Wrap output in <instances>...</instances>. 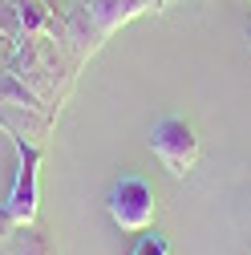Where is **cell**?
Masks as SVG:
<instances>
[{"mask_svg": "<svg viewBox=\"0 0 251 255\" xmlns=\"http://www.w3.org/2000/svg\"><path fill=\"white\" fill-rule=\"evenodd\" d=\"M0 251H4V247H0Z\"/></svg>", "mask_w": 251, "mask_h": 255, "instance_id": "obj_11", "label": "cell"}, {"mask_svg": "<svg viewBox=\"0 0 251 255\" xmlns=\"http://www.w3.org/2000/svg\"><path fill=\"white\" fill-rule=\"evenodd\" d=\"M12 53H16V41L4 33V28H0V61H4V57H12Z\"/></svg>", "mask_w": 251, "mask_h": 255, "instance_id": "obj_7", "label": "cell"}, {"mask_svg": "<svg viewBox=\"0 0 251 255\" xmlns=\"http://www.w3.org/2000/svg\"><path fill=\"white\" fill-rule=\"evenodd\" d=\"M154 211H158V195H154V186L138 174H122L110 182L106 190V215L118 231L126 235H138L154 223Z\"/></svg>", "mask_w": 251, "mask_h": 255, "instance_id": "obj_1", "label": "cell"}, {"mask_svg": "<svg viewBox=\"0 0 251 255\" xmlns=\"http://www.w3.org/2000/svg\"><path fill=\"white\" fill-rule=\"evenodd\" d=\"M4 255H53V247L37 223H16L4 239Z\"/></svg>", "mask_w": 251, "mask_h": 255, "instance_id": "obj_5", "label": "cell"}, {"mask_svg": "<svg viewBox=\"0 0 251 255\" xmlns=\"http://www.w3.org/2000/svg\"><path fill=\"white\" fill-rule=\"evenodd\" d=\"M0 255H4V251H0Z\"/></svg>", "mask_w": 251, "mask_h": 255, "instance_id": "obj_10", "label": "cell"}, {"mask_svg": "<svg viewBox=\"0 0 251 255\" xmlns=\"http://www.w3.org/2000/svg\"><path fill=\"white\" fill-rule=\"evenodd\" d=\"M150 150H154V158L162 162V170H170L174 178H186L195 170V162H199V134H195V126L186 122V118H158L150 126Z\"/></svg>", "mask_w": 251, "mask_h": 255, "instance_id": "obj_2", "label": "cell"}, {"mask_svg": "<svg viewBox=\"0 0 251 255\" xmlns=\"http://www.w3.org/2000/svg\"><path fill=\"white\" fill-rule=\"evenodd\" d=\"M0 106H4V110H37V114L49 110L41 93H37V89H28L12 69H8V73H0Z\"/></svg>", "mask_w": 251, "mask_h": 255, "instance_id": "obj_4", "label": "cell"}, {"mask_svg": "<svg viewBox=\"0 0 251 255\" xmlns=\"http://www.w3.org/2000/svg\"><path fill=\"white\" fill-rule=\"evenodd\" d=\"M130 255H170V243H166V235H162V231L146 227V231H138V239H134Z\"/></svg>", "mask_w": 251, "mask_h": 255, "instance_id": "obj_6", "label": "cell"}, {"mask_svg": "<svg viewBox=\"0 0 251 255\" xmlns=\"http://www.w3.org/2000/svg\"><path fill=\"white\" fill-rule=\"evenodd\" d=\"M247 53H251V20H247Z\"/></svg>", "mask_w": 251, "mask_h": 255, "instance_id": "obj_9", "label": "cell"}, {"mask_svg": "<svg viewBox=\"0 0 251 255\" xmlns=\"http://www.w3.org/2000/svg\"><path fill=\"white\" fill-rule=\"evenodd\" d=\"M12 227H16V223L4 215V207H0V247H4V239H8V231H12Z\"/></svg>", "mask_w": 251, "mask_h": 255, "instance_id": "obj_8", "label": "cell"}, {"mask_svg": "<svg viewBox=\"0 0 251 255\" xmlns=\"http://www.w3.org/2000/svg\"><path fill=\"white\" fill-rule=\"evenodd\" d=\"M16 142V174L8 182V195H4V215L12 223H37V166H41V150L33 142H24V138H12Z\"/></svg>", "mask_w": 251, "mask_h": 255, "instance_id": "obj_3", "label": "cell"}]
</instances>
